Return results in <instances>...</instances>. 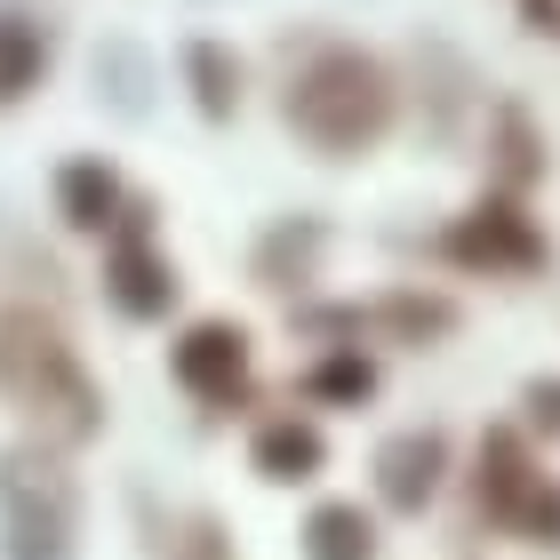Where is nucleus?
<instances>
[{
    "mask_svg": "<svg viewBox=\"0 0 560 560\" xmlns=\"http://www.w3.org/2000/svg\"><path fill=\"white\" fill-rule=\"evenodd\" d=\"M385 72H376L369 57H352V48H328V57H313V72L289 89V120L304 137L320 144H361L385 129Z\"/></svg>",
    "mask_w": 560,
    "mask_h": 560,
    "instance_id": "1",
    "label": "nucleus"
},
{
    "mask_svg": "<svg viewBox=\"0 0 560 560\" xmlns=\"http://www.w3.org/2000/svg\"><path fill=\"white\" fill-rule=\"evenodd\" d=\"M0 385L33 417L48 409L57 432H89V385H81V369H72V352L24 313H0Z\"/></svg>",
    "mask_w": 560,
    "mask_h": 560,
    "instance_id": "2",
    "label": "nucleus"
},
{
    "mask_svg": "<svg viewBox=\"0 0 560 560\" xmlns=\"http://www.w3.org/2000/svg\"><path fill=\"white\" fill-rule=\"evenodd\" d=\"M176 376L200 393H233L241 385V337L233 328H192L185 345H176Z\"/></svg>",
    "mask_w": 560,
    "mask_h": 560,
    "instance_id": "3",
    "label": "nucleus"
},
{
    "mask_svg": "<svg viewBox=\"0 0 560 560\" xmlns=\"http://www.w3.org/2000/svg\"><path fill=\"white\" fill-rule=\"evenodd\" d=\"M65 217L72 224H105L113 217V176L96 168V161H72L65 168Z\"/></svg>",
    "mask_w": 560,
    "mask_h": 560,
    "instance_id": "4",
    "label": "nucleus"
},
{
    "mask_svg": "<svg viewBox=\"0 0 560 560\" xmlns=\"http://www.w3.org/2000/svg\"><path fill=\"white\" fill-rule=\"evenodd\" d=\"M40 57H48V48H40V33H33V24L0 16V96H16L24 81H33V72H40Z\"/></svg>",
    "mask_w": 560,
    "mask_h": 560,
    "instance_id": "5",
    "label": "nucleus"
},
{
    "mask_svg": "<svg viewBox=\"0 0 560 560\" xmlns=\"http://www.w3.org/2000/svg\"><path fill=\"white\" fill-rule=\"evenodd\" d=\"M456 248H465V257H513V265H528V257H537V241H528V233H521V224L504 217V209H489V224H472V233L456 241Z\"/></svg>",
    "mask_w": 560,
    "mask_h": 560,
    "instance_id": "6",
    "label": "nucleus"
},
{
    "mask_svg": "<svg viewBox=\"0 0 560 560\" xmlns=\"http://www.w3.org/2000/svg\"><path fill=\"white\" fill-rule=\"evenodd\" d=\"M432 465H441V441H400V448L385 456V472H393V497H400V504H417V497L432 489Z\"/></svg>",
    "mask_w": 560,
    "mask_h": 560,
    "instance_id": "7",
    "label": "nucleus"
},
{
    "mask_svg": "<svg viewBox=\"0 0 560 560\" xmlns=\"http://www.w3.org/2000/svg\"><path fill=\"white\" fill-rule=\"evenodd\" d=\"M313 560H369V521L361 513H320L313 521Z\"/></svg>",
    "mask_w": 560,
    "mask_h": 560,
    "instance_id": "8",
    "label": "nucleus"
},
{
    "mask_svg": "<svg viewBox=\"0 0 560 560\" xmlns=\"http://www.w3.org/2000/svg\"><path fill=\"white\" fill-rule=\"evenodd\" d=\"M113 289H120V304H129V313H161V304H168V280L152 272L144 257H120V272H113Z\"/></svg>",
    "mask_w": 560,
    "mask_h": 560,
    "instance_id": "9",
    "label": "nucleus"
},
{
    "mask_svg": "<svg viewBox=\"0 0 560 560\" xmlns=\"http://www.w3.org/2000/svg\"><path fill=\"white\" fill-rule=\"evenodd\" d=\"M257 456H265V465H272V472H304V465H313V456H320V448H313V432H296V424H272Z\"/></svg>",
    "mask_w": 560,
    "mask_h": 560,
    "instance_id": "10",
    "label": "nucleus"
},
{
    "mask_svg": "<svg viewBox=\"0 0 560 560\" xmlns=\"http://www.w3.org/2000/svg\"><path fill=\"white\" fill-rule=\"evenodd\" d=\"M192 72H200V105H209V113L233 105V72H224L217 48H192Z\"/></svg>",
    "mask_w": 560,
    "mask_h": 560,
    "instance_id": "11",
    "label": "nucleus"
}]
</instances>
